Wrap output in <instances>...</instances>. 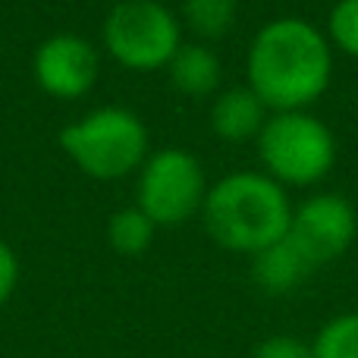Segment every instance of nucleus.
Returning a JSON list of instances; mask_svg holds the SVG:
<instances>
[{"label":"nucleus","mask_w":358,"mask_h":358,"mask_svg":"<svg viewBox=\"0 0 358 358\" xmlns=\"http://www.w3.org/2000/svg\"><path fill=\"white\" fill-rule=\"evenodd\" d=\"M311 358H358V311L324 324L311 343Z\"/></svg>","instance_id":"ddd939ff"},{"label":"nucleus","mask_w":358,"mask_h":358,"mask_svg":"<svg viewBox=\"0 0 358 358\" xmlns=\"http://www.w3.org/2000/svg\"><path fill=\"white\" fill-rule=\"evenodd\" d=\"M252 358H311V343L289 334H273L258 343Z\"/></svg>","instance_id":"dca6fc26"},{"label":"nucleus","mask_w":358,"mask_h":358,"mask_svg":"<svg viewBox=\"0 0 358 358\" xmlns=\"http://www.w3.org/2000/svg\"><path fill=\"white\" fill-rule=\"evenodd\" d=\"M16 280H19V261H16V255H13V248L0 239V305L13 296Z\"/></svg>","instance_id":"f3484780"},{"label":"nucleus","mask_w":358,"mask_h":358,"mask_svg":"<svg viewBox=\"0 0 358 358\" xmlns=\"http://www.w3.org/2000/svg\"><path fill=\"white\" fill-rule=\"evenodd\" d=\"M155 223L148 220V214H145L142 208H120L117 214L110 217V223H107V239H110L113 252L120 255H142L148 252L151 239H155Z\"/></svg>","instance_id":"f8f14e48"},{"label":"nucleus","mask_w":358,"mask_h":358,"mask_svg":"<svg viewBox=\"0 0 358 358\" xmlns=\"http://www.w3.org/2000/svg\"><path fill=\"white\" fill-rule=\"evenodd\" d=\"M245 73L248 88L264 101L267 110H305L334 79L330 41L299 16L273 19L255 35Z\"/></svg>","instance_id":"f257e3e1"},{"label":"nucleus","mask_w":358,"mask_h":358,"mask_svg":"<svg viewBox=\"0 0 358 358\" xmlns=\"http://www.w3.org/2000/svg\"><path fill=\"white\" fill-rule=\"evenodd\" d=\"M258 151L267 176L280 185H311L334 170L336 138L308 110H283L267 117Z\"/></svg>","instance_id":"20e7f679"},{"label":"nucleus","mask_w":358,"mask_h":358,"mask_svg":"<svg viewBox=\"0 0 358 358\" xmlns=\"http://www.w3.org/2000/svg\"><path fill=\"white\" fill-rule=\"evenodd\" d=\"M358 233L355 208L343 195H315L292 210L289 239L315 267L340 258Z\"/></svg>","instance_id":"0eeeda50"},{"label":"nucleus","mask_w":358,"mask_h":358,"mask_svg":"<svg viewBox=\"0 0 358 358\" xmlns=\"http://www.w3.org/2000/svg\"><path fill=\"white\" fill-rule=\"evenodd\" d=\"M60 148L92 179H123L148 161V129L126 107H98L60 132Z\"/></svg>","instance_id":"7ed1b4c3"},{"label":"nucleus","mask_w":358,"mask_h":358,"mask_svg":"<svg viewBox=\"0 0 358 358\" xmlns=\"http://www.w3.org/2000/svg\"><path fill=\"white\" fill-rule=\"evenodd\" d=\"M170 85L185 98H204L220 88V60L208 44H179L167 63Z\"/></svg>","instance_id":"9b49d317"},{"label":"nucleus","mask_w":358,"mask_h":358,"mask_svg":"<svg viewBox=\"0 0 358 358\" xmlns=\"http://www.w3.org/2000/svg\"><path fill=\"white\" fill-rule=\"evenodd\" d=\"M185 19L204 41L223 38L236 22V0H185Z\"/></svg>","instance_id":"4468645a"},{"label":"nucleus","mask_w":358,"mask_h":358,"mask_svg":"<svg viewBox=\"0 0 358 358\" xmlns=\"http://www.w3.org/2000/svg\"><path fill=\"white\" fill-rule=\"evenodd\" d=\"M98 50L79 35H50L35 50V79L41 92L60 101H76L98 82Z\"/></svg>","instance_id":"6e6552de"},{"label":"nucleus","mask_w":358,"mask_h":358,"mask_svg":"<svg viewBox=\"0 0 358 358\" xmlns=\"http://www.w3.org/2000/svg\"><path fill=\"white\" fill-rule=\"evenodd\" d=\"M311 273H315V264L305 258V252L289 236H283L280 242L267 245L264 252L252 255L255 283L264 292H271V296H286V292H292L296 286H302Z\"/></svg>","instance_id":"9d476101"},{"label":"nucleus","mask_w":358,"mask_h":358,"mask_svg":"<svg viewBox=\"0 0 358 358\" xmlns=\"http://www.w3.org/2000/svg\"><path fill=\"white\" fill-rule=\"evenodd\" d=\"M204 170L198 157L179 148H164L142 164L138 208L155 227H179L204 204Z\"/></svg>","instance_id":"423d86ee"},{"label":"nucleus","mask_w":358,"mask_h":358,"mask_svg":"<svg viewBox=\"0 0 358 358\" xmlns=\"http://www.w3.org/2000/svg\"><path fill=\"white\" fill-rule=\"evenodd\" d=\"M204 227L217 245L258 255L289 233L292 208L283 185L267 173H229L204 195Z\"/></svg>","instance_id":"f03ea898"},{"label":"nucleus","mask_w":358,"mask_h":358,"mask_svg":"<svg viewBox=\"0 0 358 358\" xmlns=\"http://www.w3.org/2000/svg\"><path fill=\"white\" fill-rule=\"evenodd\" d=\"M267 123V104L248 85H236L217 94L210 107V126L223 142H248L258 138Z\"/></svg>","instance_id":"1a4fd4ad"},{"label":"nucleus","mask_w":358,"mask_h":358,"mask_svg":"<svg viewBox=\"0 0 358 358\" xmlns=\"http://www.w3.org/2000/svg\"><path fill=\"white\" fill-rule=\"evenodd\" d=\"M330 38L349 57H358V0H340L330 13Z\"/></svg>","instance_id":"2eb2a0df"},{"label":"nucleus","mask_w":358,"mask_h":358,"mask_svg":"<svg viewBox=\"0 0 358 358\" xmlns=\"http://www.w3.org/2000/svg\"><path fill=\"white\" fill-rule=\"evenodd\" d=\"M101 35L107 54L136 73L167 69L182 44L176 16L157 0H120L107 13Z\"/></svg>","instance_id":"39448f33"}]
</instances>
